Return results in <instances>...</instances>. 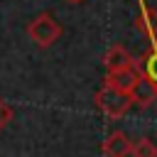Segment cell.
Returning <instances> with one entry per match:
<instances>
[{"label": "cell", "instance_id": "9c48e42d", "mask_svg": "<svg viewBox=\"0 0 157 157\" xmlns=\"http://www.w3.org/2000/svg\"><path fill=\"white\" fill-rule=\"evenodd\" d=\"M10 120H12V108H10V105H7V103L0 98V130H2V128H5Z\"/></svg>", "mask_w": 157, "mask_h": 157}, {"label": "cell", "instance_id": "30bf717a", "mask_svg": "<svg viewBox=\"0 0 157 157\" xmlns=\"http://www.w3.org/2000/svg\"><path fill=\"white\" fill-rule=\"evenodd\" d=\"M66 2H74V5H76V2H83V0H66Z\"/></svg>", "mask_w": 157, "mask_h": 157}, {"label": "cell", "instance_id": "ba28073f", "mask_svg": "<svg viewBox=\"0 0 157 157\" xmlns=\"http://www.w3.org/2000/svg\"><path fill=\"white\" fill-rule=\"evenodd\" d=\"M142 74L157 83V42L152 44V49H150V52L145 54V59H142Z\"/></svg>", "mask_w": 157, "mask_h": 157}, {"label": "cell", "instance_id": "52a82bcc", "mask_svg": "<svg viewBox=\"0 0 157 157\" xmlns=\"http://www.w3.org/2000/svg\"><path fill=\"white\" fill-rule=\"evenodd\" d=\"M130 157H157V145L150 137H137V140H132V155Z\"/></svg>", "mask_w": 157, "mask_h": 157}, {"label": "cell", "instance_id": "277c9868", "mask_svg": "<svg viewBox=\"0 0 157 157\" xmlns=\"http://www.w3.org/2000/svg\"><path fill=\"white\" fill-rule=\"evenodd\" d=\"M130 98H132V103H135L137 108H150V105H155V103H157V83L142 74V76L137 78V83L132 86Z\"/></svg>", "mask_w": 157, "mask_h": 157}, {"label": "cell", "instance_id": "6da1fadb", "mask_svg": "<svg viewBox=\"0 0 157 157\" xmlns=\"http://www.w3.org/2000/svg\"><path fill=\"white\" fill-rule=\"evenodd\" d=\"M96 105L101 108V113H103L105 118L118 120V118H123V115L130 110L132 98H130V93L118 91V88H113V86L103 83V88L96 93Z\"/></svg>", "mask_w": 157, "mask_h": 157}, {"label": "cell", "instance_id": "8992f818", "mask_svg": "<svg viewBox=\"0 0 157 157\" xmlns=\"http://www.w3.org/2000/svg\"><path fill=\"white\" fill-rule=\"evenodd\" d=\"M103 64H105V69H108V71H115V69L135 66V56H132V54H130L125 47L115 44V47H110V49L105 52V56H103Z\"/></svg>", "mask_w": 157, "mask_h": 157}, {"label": "cell", "instance_id": "7a4b0ae2", "mask_svg": "<svg viewBox=\"0 0 157 157\" xmlns=\"http://www.w3.org/2000/svg\"><path fill=\"white\" fill-rule=\"evenodd\" d=\"M27 37H29L37 47L47 49V47H52V44L61 37V25H59L49 12H42V15H37V17L27 25Z\"/></svg>", "mask_w": 157, "mask_h": 157}, {"label": "cell", "instance_id": "3957f363", "mask_svg": "<svg viewBox=\"0 0 157 157\" xmlns=\"http://www.w3.org/2000/svg\"><path fill=\"white\" fill-rule=\"evenodd\" d=\"M140 76H142V71H140V69H137V64H135V66H125V69L108 71V74H105V83H108V86H113V88H118V91L130 93Z\"/></svg>", "mask_w": 157, "mask_h": 157}, {"label": "cell", "instance_id": "5b68a950", "mask_svg": "<svg viewBox=\"0 0 157 157\" xmlns=\"http://www.w3.org/2000/svg\"><path fill=\"white\" fill-rule=\"evenodd\" d=\"M101 150H103L105 157H128V155H132V140H130L125 132L115 130V132H110V135L103 140Z\"/></svg>", "mask_w": 157, "mask_h": 157}]
</instances>
